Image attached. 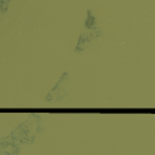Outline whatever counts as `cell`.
<instances>
[{"label":"cell","mask_w":155,"mask_h":155,"mask_svg":"<svg viewBox=\"0 0 155 155\" xmlns=\"http://www.w3.org/2000/svg\"><path fill=\"white\" fill-rule=\"evenodd\" d=\"M101 35H102V30L97 27V19H96L93 12L91 10H87L84 29H82V33L78 40L76 46H75V52H81L93 40H97Z\"/></svg>","instance_id":"6da1fadb"},{"label":"cell","mask_w":155,"mask_h":155,"mask_svg":"<svg viewBox=\"0 0 155 155\" xmlns=\"http://www.w3.org/2000/svg\"><path fill=\"white\" fill-rule=\"evenodd\" d=\"M10 1L11 0H0V12H5L7 10Z\"/></svg>","instance_id":"7a4b0ae2"}]
</instances>
